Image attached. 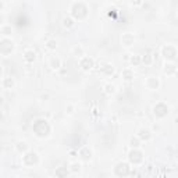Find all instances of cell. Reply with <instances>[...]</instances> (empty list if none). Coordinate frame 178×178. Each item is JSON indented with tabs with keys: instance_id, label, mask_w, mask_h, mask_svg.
<instances>
[{
	"instance_id": "1",
	"label": "cell",
	"mask_w": 178,
	"mask_h": 178,
	"mask_svg": "<svg viewBox=\"0 0 178 178\" xmlns=\"http://www.w3.org/2000/svg\"><path fill=\"white\" fill-rule=\"evenodd\" d=\"M33 131L36 132L38 136H46L50 132V127L45 120H38L33 124Z\"/></svg>"
},
{
	"instance_id": "2",
	"label": "cell",
	"mask_w": 178,
	"mask_h": 178,
	"mask_svg": "<svg viewBox=\"0 0 178 178\" xmlns=\"http://www.w3.org/2000/svg\"><path fill=\"white\" fill-rule=\"evenodd\" d=\"M86 11H88L86 6L82 4V3H75V4L73 6V16L75 17V18H78V20L86 17Z\"/></svg>"
},
{
	"instance_id": "3",
	"label": "cell",
	"mask_w": 178,
	"mask_h": 178,
	"mask_svg": "<svg viewBox=\"0 0 178 178\" xmlns=\"http://www.w3.org/2000/svg\"><path fill=\"white\" fill-rule=\"evenodd\" d=\"M13 42L9 41V39H3L1 42H0V53H3V54H9V53L13 52Z\"/></svg>"
},
{
	"instance_id": "4",
	"label": "cell",
	"mask_w": 178,
	"mask_h": 178,
	"mask_svg": "<svg viewBox=\"0 0 178 178\" xmlns=\"http://www.w3.org/2000/svg\"><path fill=\"white\" fill-rule=\"evenodd\" d=\"M153 113H155V115H157V117H164V115H167L168 113V107L164 103H157L155 107H153Z\"/></svg>"
},
{
	"instance_id": "5",
	"label": "cell",
	"mask_w": 178,
	"mask_h": 178,
	"mask_svg": "<svg viewBox=\"0 0 178 178\" xmlns=\"http://www.w3.org/2000/svg\"><path fill=\"white\" fill-rule=\"evenodd\" d=\"M115 174L118 177H125L130 174V166L127 163H120L117 167H115Z\"/></svg>"
},
{
	"instance_id": "6",
	"label": "cell",
	"mask_w": 178,
	"mask_h": 178,
	"mask_svg": "<svg viewBox=\"0 0 178 178\" xmlns=\"http://www.w3.org/2000/svg\"><path fill=\"white\" fill-rule=\"evenodd\" d=\"M38 160H39V159H38V155L33 152L26 153L25 156H24V163H25L26 166H33V164L38 163Z\"/></svg>"
},
{
	"instance_id": "7",
	"label": "cell",
	"mask_w": 178,
	"mask_h": 178,
	"mask_svg": "<svg viewBox=\"0 0 178 178\" xmlns=\"http://www.w3.org/2000/svg\"><path fill=\"white\" fill-rule=\"evenodd\" d=\"M163 56L167 60H174L177 57V52H175V49L173 46H166L163 49Z\"/></svg>"
},
{
	"instance_id": "8",
	"label": "cell",
	"mask_w": 178,
	"mask_h": 178,
	"mask_svg": "<svg viewBox=\"0 0 178 178\" xmlns=\"http://www.w3.org/2000/svg\"><path fill=\"white\" fill-rule=\"evenodd\" d=\"M79 66H81V68H82V70H85V71H89L90 68L93 67V60H92V58H89V57H84L82 60H81Z\"/></svg>"
},
{
	"instance_id": "9",
	"label": "cell",
	"mask_w": 178,
	"mask_h": 178,
	"mask_svg": "<svg viewBox=\"0 0 178 178\" xmlns=\"http://www.w3.org/2000/svg\"><path fill=\"white\" fill-rule=\"evenodd\" d=\"M142 153L139 152V150H136V149H134L131 153H130V160H131L134 164H136V163H141L142 162Z\"/></svg>"
},
{
	"instance_id": "10",
	"label": "cell",
	"mask_w": 178,
	"mask_h": 178,
	"mask_svg": "<svg viewBox=\"0 0 178 178\" xmlns=\"http://www.w3.org/2000/svg\"><path fill=\"white\" fill-rule=\"evenodd\" d=\"M122 45H125V46H131L132 43H134V35L131 33H125V35H122Z\"/></svg>"
},
{
	"instance_id": "11",
	"label": "cell",
	"mask_w": 178,
	"mask_h": 178,
	"mask_svg": "<svg viewBox=\"0 0 178 178\" xmlns=\"http://www.w3.org/2000/svg\"><path fill=\"white\" fill-rule=\"evenodd\" d=\"M146 86L149 89H157L159 88V81L156 78H147L146 79Z\"/></svg>"
},
{
	"instance_id": "12",
	"label": "cell",
	"mask_w": 178,
	"mask_h": 178,
	"mask_svg": "<svg viewBox=\"0 0 178 178\" xmlns=\"http://www.w3.org/2000/svg\"><path fill=\"white\" fill-rule=\"evenodd\" d=\"M35 57H36V54H35V52H32V50H28V52H25V54H24V60L28 61V63H32V61L35 60Z\"/></svg>"
},
{
	"instance_id": "13",
	"label": "cell",
	"mask_w": 178,
	"mask_h": 178,
	"mask_svg": "<svg viewBox=\"0 0 178 178\" xmlns=\"http://www.w3.org/2000/svg\"><path fill=\"white\" fill-rule=\"evenodd\" d=\"M79 155H81V159H82V160H89V159L92 157V153H90V150H89V149H86V147H84V149L81 150V153H79Z\"/></svg>"
},
{
	"instance_id": "14",
	"label": "cell",
	"mask_w": 178,
	"mask_h": 178,
	"mask_svg": "<svg viewBox=\"0 0 178 178\" xmlns=\"http://www.w3.org/2000/svg\"><path fill=\"white\" fill-rule=\"evenodd\" d=\"M164 71H166L168 75H174V74H175V71H177V67H175V64H166Z\"/></svg>"
},
{
	"instance_id": "15",
	"label": "cell",
	"mask_w": 178,
	"mask_h": 178,
	"mask_svg": "<svg viewBox=\"0 0 178 178\" xmlns=\"http://www.w3.org/2000/svg\"><path fill=\"white\" fill-rule=\"evenodd\" d=\"M60 64H61L60 58H57V57H52V58H50V67H52L53 70H57V68L60 67Z\"/></svg>"
},
{
	"instance_id": "16",
	"label": "cell",
	"mask_w": 178,
	"mask_h": 178,
	"mask_svg": "<svg viewBox=\"0 0 178 178\" xmlns=\"http://www.w3.org/2000/svg\"><path fill=\"white\" fill-rule=\"evenodd\" d=\"M139 138L147 141V139L150 138V131H149V130H141V131H139Z\"/></svg>"
},
{
	"instance_id": "17",
	"label": "cell",
	"mask_w": 178,
	"mask_h": 178,
	"mask_svg": "<svg viewBox=\"0 0 178 178\" xmlns=\"http://www.w3.org/2000/svg\"><path fill=\"white\" fill-rule=\"evenodd\" d=\"M122 78L127 79V81H130V79L134 78V74H132L131 70H124V71H122Z\"/></svg>"
},
{
	"instance_id": "18",
	"label": "cell",
	"mask_w": 178,
	"mask_h": 178,
	"mask_svg": "<svg viewBox=\"0 0 178 178\" xmlns=\"http://www.w3.org/2000/svg\"><path fill=\"white\" fill-rule=\"evenodd\" d=\"M63 25L67 26V28H71V26L74 25L73 18H70V17H64V18H63Z\"/></svg>"
},
{
	"instance_id": "19",
	"label": "cell",
	"mask_w": 178,
	"mask_h": 178,
	"mask_svg": "<svg viewBox=\"0 0 178 178\" xmlns=\"http://www.w3.org/2000/svg\"><path fill=\"white\" fill-rule=\"evenodd\" d=\"M68 171H67V168H63V167H60L58 170H56V175H58V177H64V175H67Z\"/></svg>"
},
{
	"instance_id": "20",
	"label": "cell",
	"mask_w": 178,
	"mask_h": 178,
	"mask_svg": "<svg viewBox=\"0 0 178 178\" xmlns=\"http://www.w3.org/2000/svg\"><path fill=\"white\" fill-rule=\"evenodd\" d=\"M26 143L25 142H18V145H17V149H18V152H25L26 150Z\"/></svg>"
},
{
	"instance_id": "21",
	"label": "cell",
	"mask_w": 178,
	"mask_h": 178,
	"mask_svg": "<svg viewBox=\"0 0 178 178\" xmlns=\"http://www.w3.org/2000/svg\"><path fill=\"white\" fill-rule=\"evenodd\" d=\"M102 71H103V73H106L107 75H110V74H113V67L107 64V66H105V67L102 68Z\"/></svg>"
},
{
	"instance_id": "22",
	"label": "cell",
	"mask_w": 178,
	"mask_h": 178,
	"mask_svg": "<svg viewBox=\"0 0 178 178\" xmlns=\"http://www.w3.org/2000/svg\"><path fill=\"white\" fill-rule=\"evenodd\" d=\"M14 85V82H13V79L11 78H6L4 79V88H11Z\"/></svg>"
},
{
	"instance_id": "23",
	"label": "cell",
	"mask_w": 178,
	"mask_h": 178,
	"mask_svg": "<svg viewBox=\"0 0 178 178\" xmlns=\"http://www.w3.org/2000/svg\"><path fill=\"white\" fill-rule=\"evenodd\" d=\"M131 146L134 147V149H136V147L139 146V139H138V138H132L131 139Z\"/></svg>"
},
{
	"instance_id": "24",
	"label": "cell",
	"mask_w": 178,
	"mask_h": 178,
	"mask_svg": "<svg viewBox=\"0 0 178 178\" xmlns=\"http://www.w3.org/2000/svg\"><path fill=\"white\" fill-rule=\"evenodd\" d=\"M56 46H57L56 41H49V42H47V47H49L50 50H54V49H56Z\"/></svg>"
},
{
	"instance_id": "25",
	"label": "cell",
	"mask_w": 178,
	"mask_h": 178,
	"mask_svg": "<svg viewBox=\"0 0 178 178\" xmlns=\"http://www.w3.org/2000/svg\"><path fill=\"white\" fill-rule=\"evenodd\" d=\"M1 32L4 33L6 36H9V35H10V33H11V26H4V28L1 29Z\"/></svg>"
},
{
	"instance_id": "26",
	"label": "cell",
	"mask_w": 178,
	"mask_h": 178,
	"mask_svg": "<svg viewBox=\"0 0 178 178\" xmlns=\"http://www.w3.org/2000/svg\"><path fill=\"white\" fill-rule=\"evenodd\" d=\"M131 63L134 64V66H138V64L141 63V58L138 57V56H134V57L131 58Z\"/></svg>"
},
{
	"instance_id": "27",
	"label": "cell",
	"mask_w": 178,
	"mask_h": 178,
	"mask_svg": "<svg viewBox=\"0 0 178 178\" xmlns=\"http://www.w3.org/2000/svg\"><path fill=\"white\" fill-rule=\"evenodd\" d=\"M150 61H152V56H150V53L147 52L146 57H143V63H146V64H150Z\"/></svg>"
},
{
	"instance_id": "28",
	"label": "cell",
	"mask_w": 178,
	"mask_h": 178,
	"mask_svg": "<svg viewBox=\"0 0 178 178\" xmlns=\"http://www.w3.org/2000/svg\"><path fill=\"white\" fill-rule=\"evenodd\" d=\"M106 89H107V90H106L107 93H114V86H113V85H107Z\"/></svg>"
},
{
	"instance_id": "29",
	"label": "cell",
	"mask_w": 178,
	"mask_h": 178,
	"mask_svg": "<svg viewBox=\"0 0 178 178\" xmlns=\"http://www.w3.org/2000/svg\"><path fill=\"white\" fill-rule=\"evenodd\" d=\"M71 167H73V168H71V170H73L74 173H75V171H78V170H79V167H81V166H79V164H77V163H75V164H73V166H71Z\"/></svg>"
},
{
	"instance_id": "30",
	"label": "cell",
	"mask_w": 178,
	"mask_h": 178,
	"mask_svg": "<svg viewBox=\"0 0 178 178\" xmlns=\"http://www.w3.org/2000/svg\"><path fill=\"white\" fill-rule=\"evenodd\" d=\"M75 53H77V54H81V53H82V49H79V47H77V49H75Z\"/></svg>"
},
{
	"instance_id": "31",
	"label": "cell",
	"mask_w": 178,
	"mask_h": 178,
	"mask_svg": "<svg viewBox=\"0 0 178 178\" xmlns=\"http://www.w3.org/2000/svg\"><path fill=\"white\" fill-rule=\"evenodd\" d=\"M132 3H135V4H141V0H132Z\"/></svg>"
},
{
	"instance_id": "32",
	"label": "cell",
	"mask_w": 178,
	"mask_h": 178,
	"mask_svg": "<svg viewBox=\"0 0 178 178\" xmlns=\"http://www.w3.org/2000/svg\"><path fill=\"white\" fill-rule=\"evenodd\" d=\"M1 9H3V1L0 0V10H1Z\"/></svg>"
},
{
	"instance_id": "33",
	"label": "cell",
	"mask_w": 178,
	"mask_h": 178,
	"mask_svg": "<svg viewBox=\"0 0 178 178\" xmlns=\"http://www.w3.org/2000/svg\"><path fill=\"white\" fill-rule=\"evenodd\" d=\"M1 103H3V98L0 96V105H1Z\"/></svg>"
},
{
	"instance_id": "34",
	"label": "cell",
	"mask_w": 178,
	"mask_h": 178,
	"mask_svg": "<svg viewBox=\"0 0 178 178\" xmlns=\"http://www.w3.org/2000/svg\"><path fill=\"white\" fill-rule=\"evenodd\" d=\"M1 21H3V17H1V16H0V22H1Z\"/></svg>"
},
{
	"instance_id": "35",
	"label": "cell",
	"mask_w": 178,
	"mask_h": 178,
	"mask_svg": "<svg viewBox=\"0 0 178 178\" xmlns=\"http://www.w3.org/2000/svg\"><path fill=\"white\" fill-rule=\"evenodd\" d=\"M0 74H1V67H0Z\"/></svg>"
}]
</instances>
